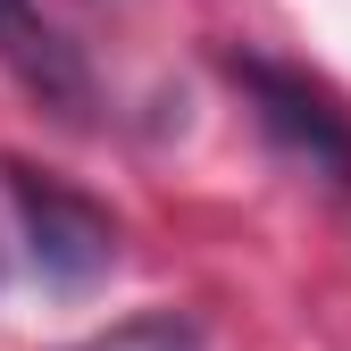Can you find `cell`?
Returning a JSON list of instances; mask_svg holds the SVG:
<instances>
[{"label":"cell","mask_w":351,"mask_h":351,"mask_svg":"<svg viewBox=\"0 0 351 351\" xmlns=\"http://www.w3.org/2000/svg\"><path fill=\"white\" fill-rule=\"evenodd\" d=\"M0 67H9L34 101H51L59 117L93 109V75H84V51L34 9V0H0Z\"/></svg>","instance_id":"obj_3"},{"label":"cell","mask_w":351,"mask_h":351,"mask_svg":"<svg viewBox=\"0 0 351 351\" xmlns=\"http://www.w3.org/2000/svg\"><path fill=\"white\" fill-rule=\"evenodd\" d=\"M67 351H201V318H193V310H134V318L84 335V343H67Z\"/></svg>","instance_id":"obj_4"},{"label":"cell","mask_w":351,"mask_h":351,"mask_svg":"<svg viewBox=\"0 0 351 351\" xmlns=\"http://www.w3.org/2000/svg\"><path fill=\"white\" fill-rule=\"evenodd\" d=\"M0 184H9L17 201V226H25V251H34V268L51 276V285H101L117 268V217L93 201V193H75L67 176H42L34 159H0Z\"/></svg>","instance_id":"obj_1"},{"label":"cell","mask_w":351,"mask_h":351,"mask_svg":"<svg viewBox=\"0 0 351 351\" xmlns=\"http://www.w3.org/2000/svg\"><path fill=\"white\" fill-rule=\"evenodd\" d=\"M226 75L243 84V101L259 109V125H268V143L285 159H301L335 193H351V109L318 75H301L285 59H259V51H226Z\"/></svg>","instance_id":"obj_2"}]
</instances>
